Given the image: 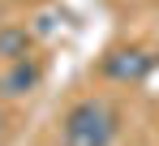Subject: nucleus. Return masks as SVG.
I'll list each match as a JSON object with an SVG mask.
<instances>
[{
	"label": "nucleus",
	"instance_id": "nucleus-4",
	"mask_svg": "<svg viewBox=\"0 0 159 146\" xmlns=\"http://www.w3.org/2000/svg\"><path fill=\"white\" fill-rule=\"evenodd\" d=\"M30 43H34V39H30L26 26H0V60H4V65L30 56Z\"/></svg>",
	"mask_w": 159,
	"mask_h": 146
},
{
	"label": "nucleus",
	"instance_id": "nucleus-3",
	"mask_svg": "<svg viewBox=\"0 0 159 146\" xmlns=\"http://www.w3.org/2000/svg\"><path fill=\"white\" fill-rule=\"evenodd\" d=\"M39 82H43V65L30 60V56H22V60H13V65L4 69V77H0V95L22 99V95H30Z\"/></svg>",
	"mask_w": 159,
	"mask_h": 146
},
{
	"label": "nucleus",
	"instance_id": "nucleus-5",
	"mask_svg": "<svg viewBox=\"0 0 159 146\" xmlns=\"http://www.w3.org/2000/svg\"><path fill=\"white\" fill-rule=\"evenodd\" d=\"M0 125H4V116H0Z\"/></svg>",
	"mask_w": 159,
	"mask_h": 146
},
{
	"label": "nucleus",
	"instance_id": "nucleus-1",
	"mask_svg": "<svg viewBox=\"0 0 159 146\" xmlns=\"http://www.w3.org/2000/svg\"><path fill=\"white\" fill-rule=\"evenodd\" d=\"M112 138H116V112L103 99H78L60 121L65 146H112Z\"/></svg>",
	"mask_w": 159,
	"mask_h": 146
},
{
	"label": "nucleus",
	"instance_id": "nucleus-2",
	"mask_svg": "<svg viewBox=\"0 0 159 146\" xmlns=\"http://www.w3.org/2000/svg\"><path fill=\"white\" fill-rule=\"evenodd\" d=\"M155 69V56H146L142 48H112L103 56V77L112 82H142Z\"/></svg>",
	"mask_w": 159,
	"mask_h": 146
}]
</instances>
